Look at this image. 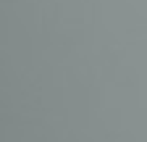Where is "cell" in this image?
Wrapping results in <instances>:
<instances>
[]
</instances>
